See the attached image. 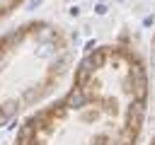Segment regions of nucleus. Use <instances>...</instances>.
<instances>
[{
	"mask_svg": "<svg viewBox=\"0 0 155 145\" xmlns=\"http://www.w3.org/2000/svg\"><path fill=\"white\" fill-rule=\"evenodd\" d=\"M148 114V68L136 46L90 51L61 97L34 109L10 145H136Z\"/></svg>",
	"mask_w": 155,
	"mask_h": 145,
	"instance_id": "1",
	"label": "nucleus"
},
{
	"mask_svg": "<svg viewBox=\"0 0 155 145\" xmlns=\"http://www.w3.org/2000/svg\"><path fill=\"white\" fill-rule=\"evenodd\" d=\"M75 51L51 22H27L0 36V123L29 114L65 82Z\"/></svg>",
	"mask_w": 155,
	"mask_h": 145,
	"instance_id": "2",
	"label": "nucleus"
},
{
	"mask_svg": "<svg viewBox=\"0 0 155 145\" xmlns=\"http://www.w3.org/2000/svg\"><path fill=\"white\" fill-rule=\"evenodd\" d=\"M22 2H24V0H0V17L10 14V12H12V10H17Z\"/></svg>",
	"mask_w": 155,
	"mask_h": 145,
	"instance_id": "3",
	"label": "nucleus"
}]
</instances>
